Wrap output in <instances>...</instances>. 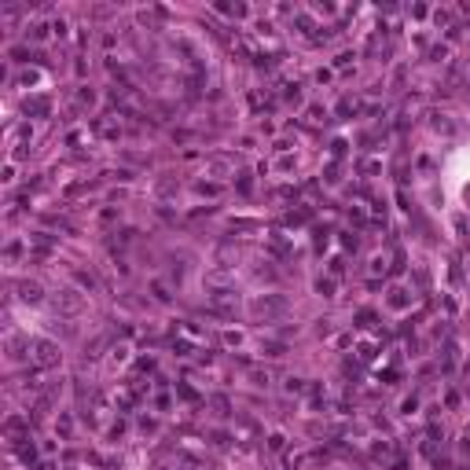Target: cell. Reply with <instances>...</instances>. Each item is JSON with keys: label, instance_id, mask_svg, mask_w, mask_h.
I'll return each instance as SVG.
<instances>
[{"label": "cell", "instance_id": "cell-1", "mask_svg": "<svg viewBox=\"0 0 470 470\" xmlns=\"http://www.w3.org/2000/svg\"><path fill=\"white\" fill-rule=\"evenodd\" d=\"M29 360H33L37 367H55V364H59V349L52 346V342H33V353H29Z\"/></svg>", "mask_w": 470, "mask_h": 470}, {"label": "cell", "instance_id": "cell-2", "mask_svg": "<svg viewBox=\"0 0 470 470\" xmlns=\"http://www.w3.org/2000/svg\"><path fill=\"white\" fill-rule=\"evenodd\" d=\"M55 309H62V312H77V309H81V297H77L74 290H62V297L55 301Z\"/></svg>", "mask_w": 470, "mask_h": 470}, {"label": "cell", "instance_id": "cell-3", "mask_svg": "<svg viewBox=\"0 0 470 470\" xmlns=\"http://www.w3.org/2000/svg\"><path fill=\"white\" fill-rule=\"evenodd\" d=\"M254 309H257V312H279V309H283V301H279V297H261Z\"/></svg>", "mask_w": 470, "mask_h": 470}, {"label": "cell", "instance_id": "cell-4", "mask_svg": "<svg viewBox=\"0 0 470 470\" xmlns=\"http://www.w3.org/2000/svg\"><path fill=\"white\" fill-rule=\"evenodd\" d=\"M19 290H22V301H41V287L37 283H19Z\"/></svg>", "mask_w": 470, "mask_h": 470}, {"label": "cell", "instance_id": "cell-5", "mask_svg": "<svg viewBox=\"0 0 470 470\" xmlns=\"http://www.w3.org/2000/svg\"><path fill=\"white\" fill-rule=\"evenodd\" d=\"M389 301H393V305L400 309V305H408V297H404V290H393V297H389Z\"/></svg>", "mask_w": 470, "mask_h": 470}, {"label": "cell", "instance_id": "cell-6", "mask_svg": "<svg viewBox=\"0 0 470 470\" xmlns=\"http://www.w3.org/2000/svg\"><path fill=\"white\" fill-rule=\"evenodd\" d=\"M331 290H334V283H331V279H320V294H327V297H331Z\"/></svg>", "mask_w": 470, "mask_h": 470}, {"label": "cell", "instance_id": "cell-7", "mask_svg": "<svg viewBox=\"0 0 470 470\" xmlns=\"http://www.w3.org/2000/svg\"><path fill=\"white\" fill-rule=\"evenodd\" d=\"M463 452H470V433H466V437H463Z\"/></svg>", "mask_w": 470, "mask_h": 470}]
</instances>
